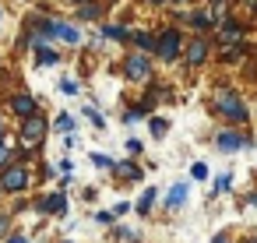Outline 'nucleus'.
<instances>
[{"label":"nucleus","mask_w":257,"mask_h":243,"mask_svg":"<svg viewBox=\"0 0 257 243\" xmlns=\"http://www.w3.org/2000/svg\"><path fill=\"white\" fill-rule=\"evenodd\" d=\"M180 46H183L180 32H176V29H169V32H162V36H159V46H155V50H159V57H162V60H176V57H180Z\"/></svg>","instance_id":"obj_1"},{"label":"nucleus","mask_w":257,"mask_h":243,"mask_svg":"<svg viewBox=\"0 0 257 243\" xmlns=\"http://www.w3.org/2000/svg\"><path fill=\"white\" fill-rule=\"evenodd\" d=\"M218 109H222L225 116L239 120V124L246 120V106L239 102V95H236V92H222V95H218Z\"/></svg>","instance_id":"obj_2"},{"label":"nucleus","mask_w":257,"mask_h":243,"mask_svg":"<svg viewBox=\"0 0 257 243\" xmlns=\"http://www.w3.org/2000/svg\"><path fill=\"white\" fill-rule=\"evenodd\" d=\"M43 138H46V124H43L39 116H29V120L22 124V145L32 148V145H39Z\"/></svg>","instance_id":"obj_3"},{"label":"nucleus","mask_w":257,"mask_h":243,"mask_svg":"<svg viewBox=\"0 0 257 243\" xmlns=\"http://www.w3.org/2000/svg\"><path fill=\"white\" fill-rule=\"evenodd\" d=\"M123 67H127V78H131V81H145V78L152 74V67H148V60H145L141 53H134Z\"/></svg>","instance_id":"obj_4"},{"label":"nucleus","mask_w":257,"mask_h":243,"mask_svg":"<svg viewBox=\"0 0 257 243\" xmlns=\"http://www.w3.org/2000/svg\"><path fill=\"white\" fill-rule=\"evenodd\" d=\"M25 183H29V169H25V166L4 169V187H8V190H25Z\"/></svg>","instance_id":"obj_5"},{"label":"nucleus","mask_w":257,"mask_h":243,"mask_svg":"<svg viewBox=\"0 0 257 243\" xmlns=\"http://www.w3.org/2000/svg\"><path fill=\"white\" fill-rule=\"evenodd\" d=\"M11 109L29 120V116H36V99H32V95H15V99H11Z\"/></svg>","instance_id":"obj_6"},{"label":"nucleus","mask_w":257,"mask_h":243,"mask_svg":"<svg viewBox=\"0 0 257 243\" xmlns=\"http://www.w3.org/2000/svg\"><path fill=\"white\" fill-rule=\"evenodd\" d=\"M39 208L50 211V215H64V211H67V197H64V194H53V197H46Z\"/></svg>","instance_id":"obj_7"},{"label":"nucleus","mask_w":257,"mask_h":243,"mask_svg":"<svg viewBox=\"0 0 257 243\" xmlns=\"http://www.w3.org/2000/svg\"><path fill=\"white\" fill-rule=\"evenodd\" d=\"M204 57H208V43L204 39H194L190 50H187V64H201Z\"/></svg>","instance_id":"obj_8"},{"label":"nucleus","mask_w":257,"mask_h":243,"mask_svg":"<svg viewBox=\"0 0 257 243\" xmlns=\"http://www.w3.org/2000/svg\"><path fill=\"white\" fill-rule=\"evenodd\" d=\"M243 145H246V141H243L239 134H229V131L218 134V148H225V152H236V148H243Z\"/></svg>","instance_id":"obj_9"},{"label":"nucleus","mask_w":257,"mask_h":243,"mask_svg":"<svg viewBox=\"0 0 257 243\" xmlns=\"http://www.w3.org/2000/svg\"><path fill=\"white\" fill-rule=\"evenodd\" d=\"M166 201H169V208H180V204L187 201V187H183V183H176V187L169 190V197H166Z\"/></svg>","instance_id":"obj_10"},{"label":"nucleus","mask_w":257,"mask_h":243,"mask_svg":"<svg viewBox=\"0 0 257 243\" xmlns=\"http://www.w3.org/2000/svg\"><path fill=\"white\" fill-rule=\"evenodd\" d=\"M53 36H60V39H64V43H78V32H74V29H71V25H60V22H57V25H53Z\"/></svg>","instance_id":"obj_11"},{"label":"nucleus","mask_w":257,"mask_h":243,"mask_svg":"<svg viewBox=\"0 0 257 243\" xmlns=\"http://www.w3.org/2000/svg\"><path fill=\"white\" fill-rule=\"evenodd\" d=\"M134 43H138L141 50H155V46H159V39H152L148 32H134Z\"/></svg>","instance_id":"obj_12"},{"label":"nucleus","mask_w":257,"mask_h":243,"mask_svg":"<svg viewBox=\"0 0 257 243\" xmlns=\"http://www.w3.org/2000/svg\"><path fill=\"white\" fill-rule=\"evenodd\" d=\"M116 173H120V176H127V180H138V176H141L134 162H116Z\"/></svg>","instance_id":"obj_13"},{"label":"nucleus","mask_w":257,"mask_h":243,"mask_svg":"<svg viewBox=\"0 0 257 243\" xmlns=\"http://www.w3.org/2000/svg\"><path fill=\"white\" fill-rule=\"evenodd\" d=\"M99 15H102L99 4H81V11H78V18H85V22H88V18H99Z\"/></svg>","instance_id":"obj_14"},{"label":"nucleus","mask_w":257,"mask_h":243,"mask_svg":"<svg viewBox=\"0 0 257 243\" xmlns=\"http://www.w3.org/2000/svg\"><path fill=\"white\" fill-rule=\"evenodd\" d=\"M239 36H243V32H239V25H222V39H225V43H236Z\"/></svg>","instance_id":"obj_15"},{"label":"nucleus","mask_w":257,"mask_h":243,"mask_svg":"<svg viewBox=\"0 0 257 243\" xmlns=\"http://www.w3.org/2000/svg\"><path fill=\"white\" fill-rule=\"evenodd\" d=\"M152 201H155V190H145V194H141V201H138V211L145 215V211L152 208Z\"/></svg>","instance_id":"obj_16"},{"label":"nucleus","mask_w":257,"mask_h":243,"mask_svg":"<svg viewBox=\"0 0 257 243\" xmlns=\"http://www.w3.org/2000/svg\"><path fill=\"white\" fill-rule=\"evenodd\" d=\"M102 32H106V39H123L127 36V29H120V25H106Z\"/></svg>","instance_id":"obj_17"},{"label":"nucleus","mask_w":257,"mask_h":243,"mask_svg":"<svg viewBox=\"0 0 257 243\" xmlns=\"http://www.w3.org/2000/svg\"><path fill=\"white\" fill-rule=\"evenodd\" d=\"M57 127H60V131H74V116L60 113V116H57Z\"/></svg>","instance_id":"obj_18"},{"label":"nucleus","mask_w":257,"mask_h":243,"mask_svg":"<svg viewBox=\"0 0 257 243\" xmlns=\"http://www.w3.org/2000/svg\"><path fill=\"white\" fill-rule=\"evenodd\" d=\"M190 176H194V180H204V176H208V166H204V162H194V166H190Z\"/></svg>","instance_id":"obj_19"},{"label":"nucleus","mask_w":257,"mask_h":243,"mask_svg":"<svg viewBox=\"0 0 257 243\" xmlns=\"http://www.w3.org/2000/svg\"><path fill=\"white\" fill-rule=\"evenodd\" d=\"M190 22H194L197 29H208V25H211V15H190Z\"/></svg>","instance_id":"obj_20"},{"label":"nucleus","mask_w":257,"mask_h":243,"mask_svg":"<svg viewBox=\"0 0 257 243\" xmlns=\"http://www.w3.org/2000/svg\"><path fill=\"white\" fill-rule=\"evenodd\" d=\"M152 134H155V138H162V134H166V120H162V116H155V120H152Z\"/></svg>","instance_id":"obj_21"},{"label":"nucleus","mask_w":257,"mask_h":243,"mask_svg":"<svg viewBox=\"0 0 257 243\" xmlns=\"http://www.w3.org/2000/svg\"><path fill=\"white\" fill-rule=\"evenodd\" d=\"M8 159H11V148H8L4 141H0V169H4V166H8Z\"/></svg>","instance_id":"obj_22"},{"label":"nucleus","mask_w":257,"mask_h":243,"mask_svg":"<svg viewBox=\"0 0 257 243\" xmlns=\"http://www.w3.org/2000/svg\"><path fill=\"white\" fill-rule=\"evenodd\" d=\"M39 64H57V53H50V50H39Z\"/></svg>","instance_id":"obj_23"},{"label":"nucleus","mask_w":257,"mask_h":243,"mask_svg":"<svg viewBox=\"0 0 257 243\" xmlns=\"http://www.w3.org/2000/svg\"><path fill=\"white\" fill-rule=\"evenodd\" d=\"M85 113H88V120H92V124H95V127H99V131H102V127H106V124H102V116H99V113H95V109H85Z\"/></svg>","instance_id":"obj_24"},{"label":"nucleus","mask_w":257,"mask_h":243,"mask_svg":"<svg viewBox=\"0 0 257 243\" xmlns=\"http://www.w3.org/2000/svg\"><path fill=\"white\" fill-rule=\"evenodd\" d=\"M225 187H229V176H218V180H215V194H222Z\"/></svg>","instance_id":"obj_25"},{"label":"nucleus","mask_w":257,"mask_h":243,"mask_svg":"<svg viewBox=\"0 0 257 243\" xmlns=\"http://www.w3.org/2000/svg\"><path fill=\"white\" fill-rule=\"evenodd\" d=\"M4 229H8V218H0V232H4Z\"/></svg>","instance_id":"obj_26"},{"label":"nucleus","mask_w":257,"mask_h":243,"mask_svg":"<svg viewBox=\"0 0 257 243\" xmlns=\"http://www.w3.org/2000/svg\"><path fill=\"white\" fill-rule=\"evenodd\" d=\"M8 243H25V239H22V236H15V239H8Z\"/></svg>","instance_id":"obj_27"},{"label":"nucleus","mask_w":257,"mask_h":243,"mask_svg":"<svg viewBox=\"0 0 257 243\" xmlns=\"http://www.w3.org/2000/svg\"><path fill=\"white\" fill-rule=\"evenodd\" d=\"M211 243H225V239H222V236H215V239H211Z\"/></svg>","instance_id":"obj_28"},{"label":"nucleus","mask_w":257,"mask_h":243,"mask_svg":"<svg viewBox=\"0 0 257 243\" xmlns=\"http://www.w3.org/2000/svg\"><path fill=\"white\" fill-rule=\"evenodd\" d=\"M0 141H4V131H0Z\"/></svg>","instance_id":"obj_29"},{"label":"nucleus","mask_w":257,"mask_h":243,"mask_svg":"<svg viewBox=\"0 0 257 243\" xmlns=\"http://www.w3.org/2000/svg\"><path fill=\"white\" fill-rule=\"evenodd\" d=\"M253 204H257V197H253Z\"/></svg>","instance_id":"obj_30"},{"label":"nucleus","mask_w":257,"mask_h":243,"mask_svg":"<svg viewBox=\"0 0 257 243\" xmlns=\"http://www.w3.org/2000/svg\"><path fill=\"white\" fill-rule=\"evenodd\" d=\"M250 243H257V239H250Z\"/></svg>","instance_id":"obj_31"}]
</instances>
